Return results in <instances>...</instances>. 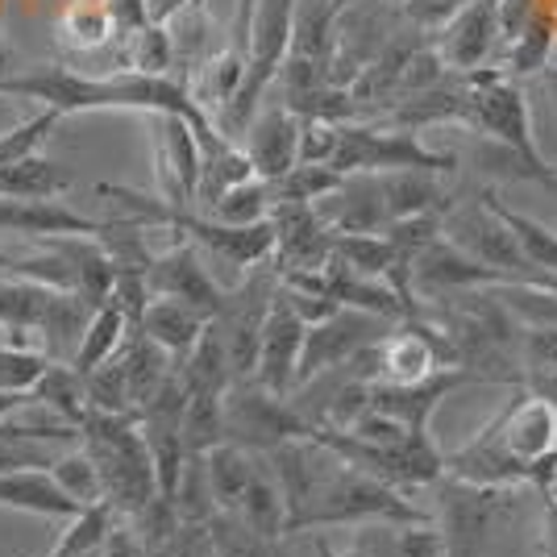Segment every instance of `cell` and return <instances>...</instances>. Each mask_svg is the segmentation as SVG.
I'll return each mask as SVG.
<instances>
[{
    "label": "cell",
    "mask_w": 557,
    "mask_h": 557,
    "mask_svg": "<svg viewBox=\"0 0 557 557\" xmlns=\"http://www.w3.org/2000/svg\"><path fill=\"white\" fill-rule=\"evenodd\" d=\"M221 399H225V395L187 392L184 420H180L187 454H209L212 445L225 442V408H221Z\"/></svg>",
    "instance_id": "8d00e7d4"
},
{
    "label": "cell",
    "mask_w": 557,
    "mask_h": 557,
    "mask_svg": "<svg viewBox=\"0 0 557 557\" xmlns=\"http://www.w3.org/2000/svg\"><path fill=\"white\" fill-rule=\"evenodd\" d=\"M308 325L300 321V312L278 296L267 308V321L258 333V358H255V383L275 395H292L296 387V367H300V349Z\"/></svg>",
    "instance_id": "9a60e30c"
},
{
    "label": "cell",
    "mask_w": 557,
    "mask_h": 557,
    "mask_svg": "<svg viewBox=\"0 0 557 557\" xmlns=\"http://www.w3.org/2000/svg\"><path fill=\"white\" fill-rule=\"evenodd\" d=\"M138 557H216L212 549L209 524H191V520H180L163 541L154 545H141Z\"/></svg>",
    "instance_id": "7bdbcfd3"
},
{
    "label": "cell",
    "mask_w": 557,
    "mask_h": 557,
    "mask_svg": "<svg viewBox=\"0 0 557 557\" xmlns=\"http://www.w3.org/2000/svg\"><path fill=\"white\" fill-rule=\"evenodd\" d=\"M470 4H479V0H399V17H404V25H412L417 34L433 38L449 17H458Z\"/></svg>",
    "instance_id": "ee69618b"
},
{
    "label": "cell",
    "mask_w": 557,
    "mask_h": 557,
    "mask_svg": "<svg viewBox=\"0 0 557 557\" xmlns=\"http://www.w3.org/2000/svg\"><path fill=\"white\" fill-rule=\"evenodd\" d=\"M146 292L187 304L205 321H212L221 312V304H225V283L212 278L209 262H205V255L191 242H175L171 250L150 258V267H146Z\"/></svg>",
    "instance_id": "8fae6325"
},
{
    "label": "cell",
    "mask_w": 557,
    "mask_h": 557,
    "mask_svg": "<svg viewBox=\"0 0 557 557\" xmlns=\"http://www.w3.org/2000/svg\"><path fill=\"white\" fill-rule=\"evenodd\" d=\"M255 4L258 0H237V9H233V38L230 47H237L242 54H246V34H250V17H255Z\"/></svg>",
    "instance_id": "bcb514c9"
},
{
    "label": "cell",
    "mask_w": 557,
    "mask_h": 557,
    "mask_svg": "<svg viewBox=\"0 0 557 557\" xmlns=\"http://www.w3.org/2000/svg\"><path fill=\"white\" fill-rule=\"evenodd\" d=\"M34 404L54 412L59 424L79 429L88 417V395H84V379L71 371L67 362H50L47 374L34 383Z\"/></svg>",
    "instance_id": "d6a6232c"
},
{
    "label": "cell",
    "mask_w": 557,
    "mask_h": 557,
    "mask_svg": "<svg viewBox=\"0 0 557 557\" xmlns=\"http://www.w3.org/2000/svg\"><path fill=\"white\" fill-rule=\"evenodd\" d=\"M116 50H121V67L138 71V75H166L175 67V47L163 22H146L141 29L125 34Z\"/></svg>",
    "instance_id": "836d02e7"
},
{
    "label": "cell",
    "mask_w": 557,
    "mask_h": 557,
    "mask_svg": "<svg viewBox=\"0 0 557 557\" xmlns=\"http://www.w3.org/2000/svg\"><path fill=\"white\" fill-rule=\"evenodd\" d=\"M0 96H17V100H38L42 109L54 113H109V109H125V113H175L200 134H209L212 121L187 88L171 75H138V71H104V75H88V71L59 67V63H42V67L13 71L0 79Z\"/></svg>",
    "instance_id": "7a4b0ae2"
},
{
    "label": "cell",
    "mask_w": 557,
    "mask_h": 557,
    "mask_svg": "<svg viewBox=\"0 0 557 557\" xmlns=\"http://www.w3.org/2000/svg\"><path fill=\"white\" fill-rule=\"evenodd\" d=\"M59 47L71 54H96V50L116 47V25L104 9V0H75L59 13Z\"/></svg>",
    "instance_id": "83f0119b"
},
{
    "label": "cell",
    "mask_w": 557,
    "mask_h": 557,
    "mask_svg": "<svg viewBox=\"0 0 557 557\" xmlns=\"http://www.w3.org/2000/svg\"><path fill=\"white\" fill-rule=\"evenodd\" d=\"M499 4L495 0H479L462 9L458 17L429 38V47L437 54L449 75H470V71H487L495 63V50H499Z\"/></svg>",
    "instance_id": "7c38bea8"
},
{
    "label": "cell",
    "mask_w": 557,
    "mask_h": 557,
    "mask_svg": "<svg viewBox=\"0 0 557 557\" xmlns=\"http://www.w3.org/2000/svg\"><path fill=\"white\" fill-rule=\"evenodd\" d=\"M104 9H109V17H113V25H116V42H121L125 34L141 29L146 22H154V17H150V0H104Z\"/></svg>",
    "instance_id": "f6af8a7d"
},
{
    "label": "cell",
    "mask_w": 557,
    "mask_h": 557,
    "mask_svg": "<svg viewBox=\"0 0 557 557\" xmlns=\"http://www.w3.org/2000/svg\"><path fill=\"white\" fill-rule=\"evenodd\" d=\"M371 557H445L437 524H358L354 536Z\"/></svg>",
    "instance_id": "4316f807"
},
{
    "label": "cell",
    "mask_w": 557,
    "mask_h": 557,
    "mask_svg": "<svg viewBox=\"0 0 557 557\" xmlns=\"http://www.w3.org/2000/svg\"><path fill=\"white\" fill-rule=\"evenodd\" d=\"M0 508L42 516V520H63V524L84 511L67 491L54 483V474L47 466H25V470L0 474Z\"/></svg>",
    "instance_id": "d6986e66"
},
{
    "label": "cell",
    "mask_w": 557,
    "mask_h": 557,
    "mask_svg": "<svg viewBox=\"0 0 557 557\" xmlns=\"http://www.w3.org/2000/svg\"><path fill=\"white\" fill-rule=\"evenodd\" d=\"M379 191H383L387 225L404 216H420V212H445L449 205V187L437 171H383Z\"/></svg>",
    "instance_id": "44dd1931"
},
{
    "label": "cell",
    "mask_w": 557,
    "mask_h": 557,
    "mask_svg": "<svg viewBox=\"0 0 557 557\" xmlns=\"http://www.w3.org/2000/svg\"><path fill=\"white\" fill-rule=\"evenodd\" d=\"M442 237L449 246H458L462 255H470L474 262H483L491 271H499L504 283H536L541 271H533L511 230L499 221V212L487 205V196L474 200H449L442 212Z\"/></svg>",
    "instance_id": "ba28073f"
},
{
    "label": "cell",
    "mask_w": 557,
    "mask_h": 557,
    "mask_svg": "<svg viewBox=\"0 0 557 557\" xmlns=\"http://www.w3.org/2000/svg\"><path fill=\"white\" fill-rule=\"evenodd\" d=\"M200 184H196V205L205 209L209 200H216L221 191H230V187L246 184V180H255V166H250V154L230 141L225 134H200Z\"/></svg>",
    "instance_id": "7402d4cb"
},
{
    "label": "cell",
    "mask_w": 557,
    "mask_h": 557,
    "mask_svg": "<svg viewBox=\"0 0 557 557\" xmlns=\"http://www.w3.org/2000/svg\"><path fill=\"white\" fill-rule=\"evenodd\" d=\"M125 337H129V317L121 312V304L116 300H104L92 317H88V325H84L79 342H75V349H71L67 367L79 374V379L92 374L96 367H104V362L113 358Z\"/></svg>",
    "instance_id": "d4e9b609"
},
{
    "label": "cell",
    "mask_w": 557,
    "mask_h": 557,
    "mask_svg": "<svg viewBox=\"0 0 557 557\" xmlns=\"http://www.w3.org/2000/svg\"><path fill=\"white\" fill-rule=\"evenodd\" d=\"M246 154H250V166H255L258 180H278L296 166V150H300V116L292 113L287 104H258V113L250 116L246 125Z\"/></svg>",
    "instance_id": "2e32d148"
},
{
    "label": "cell",
    "mask_w": 557,
    "mask_h": 557,
    "mask_svg": "<svg viewBox=\"0 0 557 557\" xmlns=\"http://www.w3.org/2000/svg\"><path fill=\"white\" fill-rule=\"evenodd\" d=\"M487 196V205L495 212H499V221L511 230V237H516V246H520V255H524V262L533 267V271H545V275H557V233L549 230V225H541L536 216H529V212H516L508 209L495 191H483Z\"/></svg>",
    "instance_id": "1f68e13d"
},
{
    "label": "cell",
    "mask_w": 557,
    "mask_h": 557,
    "mask_svg": "<svg viewBox=\"0 0 557 557\" xmlns=\"http://www.w3.org/2000/svg\"><path fill=\"white\" fill-rule=\"evenodd\" d=\"M154 125V175H159V200L171 209H196V184H200V141L196 129L175 113H150Z\"/></svg>",
    "instance_id": "4fadbf2b"
},
{
    "label": "cell",
    "mask_w": 557,
    "mask_h": 557,
    "mask_svg": "<svg viewBox=\"0 0 557 557\" xmlns=\"http://www.w3.org/2000/svg\"><path fill=\"white\" fill-rule=\"evenodd\" d=\"M92 312L96 308H88L75 292H59L22 275L0 278V325L34 333L47 358L75 349Z\"/></svg>",
    "instance_id": "8992f818"
},
{
    "label": "cell",
    "mask_w": 557,
    "mask_h": 557,
    "mask_svg": "<svg viewBox=\"0 0 557 557\" xmlns=\"http://www.w3.org/2000/svg\"><path fill=\"white\" fill-rule=\"evenodd\" d=\"M255 466H258L255 449H242V445H233V442L212 445L209 454H205V479H209L212 508L216 511L237 508V499H242V491L250 483Z\"/></svg>",
    "instance_id": "f1b7e54d"
},
{
    "label": "cell",
    "mask_w": 557,
    "mask_h": 557,
    "mask_svg": "<svg viewBox=\"0 0 557 557\" xmlns=\"http://www.w3.org/2000/svg\"><path fill=\"white\" fill-rule=\"evenodd\" d=\"M116 362H121V371H125V387H129V404H134V412H138L150 395L159 392V383H163L166 374L175 371L171 354L154 346V342H150L146 333H138V329H129V337L121 342Z\"/></svg>",
    "instance_id": "484cf974"
},
{
    "label": "cell",
    "mask_w": 557,
    "mask_h": 557,
    "mask_svg": "<svg viewBox=\"0 0 557 557\" xmlns=\"http://www.w3.org/2000/svg\"><path fill=\"white\" fill-rule=\"evenodd\" d=\"M4 4H9V0H0V17H4Z\"/></svg>",
    "instance_id": "6f0895ef"
},
{
    "label": "cell",
    "mask_w": 557,
    "mask_h": 557,
    "mask_svg": "<svg viewBox=\"0 0 557 557\" xmlns=\"http://www.w3.org/2000/svg\"><path fill=\"white\" fill-rule=\"evenodd\" d=\"M116 529V516L109 504H92V508H84L75 520H67V529L59 533L54 541V549L47 557H100L104 549V541L109 533Z\"/></svg>",
    "instance_id": "d590c367"
},
{
    "label": "cell",
    "mask_w": 557,
    "mask_h": 557,
    "mask_svg": "<svg viewBox=\"0 0 557 557\" xmlns=\"http://www.w3.org/2000/svg\"><path fill=\"white\" fill-rule=\"evenodd\" d=\"M47 470L54 474V483L67 491V495L75 499V504H79V508L104 504V495H100V474H96L92 454H88L84 445H79V449H67V454H59V458H54Z\"/></svg>",
    "instance_id": "f35d334b"
},
{
    "label": "cell",
    "mask_w": 557,
    "mask_h": 557,
    "mask_svg": "<svg viewBox=\"0 0 557 557\" xmlns=\"http://www.w3.org/2000/svg\"><path fill=\"white\" fill-rule=\"evenodd\" d=\"M0 25H4V17H0ZM13 50H9V42H4V29H0V79H4V75H13Z\"/></svg>",
    "instance_id": "c3c4849f"
},
{
    "label": "cell",
    "mask_w": 557,
    "mask_h": 557,
    "mask_svg": "<svg viewBox=\"0 0 557 557\" xmlns=\"http://www.w3.org/2000/svg\"><path fill=\"white\" fill-rule=\"evenodd\" d=\"M209 536H212L216 557H287V549H283L278 541L250 533V529H246L237 516H230V511H212Z\"/></svg>",
    "instance_id": "74e56055"
},
{
    "label": "cell",
    "mask_w": 557,
    "mask_h": 557,
    "mask_svg": "<svg viewBox=\"0 0 557 557\" xmlns=\"http://www.w3.org/2000/svg\"><path fill=\"white\" fill-rule=\"evenodd\" d=\"M50 362L54 358H47L42 349L0 342V392H34V383L47 374Z\"/></svg>",
    "instance_id": "b9f144b4"
},
{
    "label": "cell",
    "mask_w": 557,
    "mask_h": 557,
    "mask_svg": "<svg viewBox=\"0 0 557 557\" xmlns=\"http://www.w3.org/2000/svg\"><path fill=\"white\" fill-rule=\"evenodd\" d=\"M529 184H541V187H549V191H557V163H549L545 171H536Z\"/></svg>",
    "instance_id": "681fc988"
},
{
    "label": "cell",
    "mask_w": 557,
    "mask_h": 557,
    "mask_svg": "<svg viewBox=\"0 0 557 557\" xmlns=\"http://www.w3.org/2000/svg\"><path fill=\"white\" fill-rule=\"evenodd\" d=\"M275 205V191L267 180H246V184L230 187V191H221L216 200L205 205V216L212 221H221V225H258V221H267V212Z\"/></svg>",
    "instance_id": "e575fe53"
},
{
    "label": "cell",
    "mask_w": 557,
    "mask_h": 557,
    "mask_svg": "<svg viewBox=\"0 0 557 557\" xmlns=\"http://www.w3.org/2000/svg\"><path fill=\"white\" fill-rule=\"evenodd\" d=\"M205 317L196 312V308H187V304L180 300H166V296H150V300L141 304L138 312V333H146L150 342L159 349H166L175 362L184 358L187 349L196 346V337L205 333Z\"/></svg>",
    "instance_id": "ffe728a7"
},
{
    "label": "cell",
    "mask_w": 557,
    "mask_h": 557,
    "mask_svg": "<svg viewBox=\"0 0 557 557\" xmlns=\"http://www.w3.org/2000/svg\"><path fill=\"white\" fill-rule=\"evenodd\" d=\"M292 22H296V0H258L255 17H250V34H246V75L242 88L221 113L212 116V129L237 141L246 134L250 116L258 113L267 88L278 79L283 59L292 50Z\"/></svg>",
    "instance_id": "5b68a950"
},
{
    "label": "cell",
    "mask_w": 557,
    "mask_h": 557,
    "mask_svg": "<svg viewBox=\"0 0 557 557\" xmlns=\"http://www.w3.org/2000/svg\"><path fill=\"white\" fill-rule=\"evenodd\" d=\"M242 75H246V54L237 47H225L209 54L200 67H191V79H187L184 88L187 96L196 100V109L209 116H216L225 104H230L237 88H242Z\"/></svg>",
    "instance_id": "cb8c5ba5"
},
{
    "label": "cell",
    "mask_w": 557,
    "mask_h": 557,
    "mask_svg": "<svg viewBox=\"0 0 557 557\" xmlns=\"http://www.w3.org/2000/svg\"><path fill=\"white\" fill-rule=\"evenodd\" d=\"M442 474L549 495L557 483V404L516 387V399H508L462 449L442 454Z\"/></svg>",
    "instance_id": "6da1fadb"
},
{
    "label": "cell",
    "mask_w": 557,
    "mask_h": 557,
    "mask_svg": "<svg viewBox=\"0 0 557 557\" xmlns=\"http://www.w3.org/2000/svg\"><path fill=\"white\" fill-rule=\"evenodd\" d=\"M342 184V175L325 163H296L287 175L271 180L275 200H300V205H317L321 196H329L333 187Z\"/></svg>",
    "instance_id": "60d3db41"
},
{
    "label": "cell",
    "mask_w": 557,
    "mask_h": 557,
    "mask_svg": "<svg viewBox=\"0 0 557 557\" xmlns=\"http://www.w3.org/2000/svg\"><path fill=\"white\" fill-rule=\"evenodd\" d=\"M557 42V17L549 9H536L533 17L524 22V29L516 34L499 59V71L508 79H524V75H541L549 67V54H554Z\"/></svg>",
    "instance_id": "f546056e"
},
{
    "label": "cell",
    "mask_w": 557,
    "mask_h": 557,
    "mask_svg": "<svg viewBox=\"0 0 557 557\" xmlns=\"http://www.w3.org/2000/svg\"><path fill=\"white\" fill-rule=\"evenodd\" d=\"M383 325H387L383 317L362 312V308H346V304H342L333 317L308 325L304 349H300V367H296V387H304V383L317 379V374H329V371H337V367H346L349 358H358L371 342L383 337ZM296 387H292V392H296Z\"/></svg>",
    "instance_id": "30bf717a"
},
{
    "label": "cell",
    "mask_w": 557,
    "mask_h": 557,
    "mask_svg": "<svg viewBox=\"0 0 557 557\" xmlns=\"http://www.w3.org/2000/svg\"><path fill=\"white\" fill-rule=\"evenodd\" d=\"M541 75L549 79V92H554V104H557V63H554V67H545V71H541Z\"/></svg>",
    "instance_id": "f907efd6"
},
{
    "label": "cell",
    "mask_w": 557,
    "mask_h": 557,
    "mask_svg": "<svg viewBox=\"0 0 557 557\" xmlns=\"http://www.w3.org/2000/svg\"><path fill=\"white\" fill-rule=\"evenodd\" d=\"M163 4L166 0H150V17H154V22H163Z\"/></svg>",
    "instance_id": "db71d44e"
},
{
    "label": "cell",
    "mask_w": 557,
    "mask_h": 557,
    "mask_svg": "<svg viewBox=\"0 0 557 557\" xmlns=\"http://www.w3.org/2000/svg\"><path fill=\"white\" fill-rule=\"evenodd\" d=\"M79 445L92 454L96 474H100V495L113 508L116 520H134L154 495H159V479H154V462L138 429L134 412H96L79 424Z\"/></svg>",
    "instance_id": "3957f363"
},
{
    "label": "cell",
    "mask_w": 557,
    "mask_h": 557,
    "mask_svg": "<svg viewBox=\"0 0 557 557\" xmlns=\"http://www.w3.org/2000/svg\"><path fill=\"white\" fill-rule=\"evenodd\" d=\"M184 4H191V0H166V4H163V22L171 17V13H175V9H184Z\"/></svg>",
    "instance_id": "816d5d0a"
},
{
    "label": "cell",
    "mask_w": 557,
    "mask_h": 557,
    "mask_svg": "<svg viewBox=\"0 0 557 557\" xmlns=\"http://www.w3.org/2000/svg\"><path fill=\"white\" fill-rule=\"evenodd\" d=\"M337 175H354V171H437L449 175L454 159L424 146L412 129H395V125H358V121H337V141L329 163Z\"/></svg>",
    "instance_id": "52a82bcc"
},
{
    "label": "cell",
    "mask_w": 557,
    "mask_h": 557,
    "mask_svg": "<svg viewBox=\"0 0 557 557\" xmlns=\"http://www.w3.org/2000/svg\"><path fill=\"white\" fill-rule=\"evenodd\" d=\"M545 499H557V483H554V491H549V495H545Z\"/></svg>",
    "instance_id": "9f6ffc18"
},
{
    "label": "cell",
    "mask_w": 557,
    "mask_h": 557,
    "mask_svg": "<svg viewBox=\"0 0 557 557\" xmlns=\"http://www.w3.org/2000/svg\"><path fill=\"white\" fill-rule=\"evenodd\" d=\"M317 216L325 221L333 233H383L387 230V209H383V191H379V175L371 171H354L342 175V184L329 196H321Z\"/></svg>",
    "instance_id": "e0dca14e"
},
{
    "label": "cell",
    "mask_w": 557,
    "mask_h": 557,
    "mask_svg": "<svg viewBox=\"0 0 557 557\" xmlns=\"http://www.w3.org/2000/svg\"><path fill=\"white\" fill-rule=\"evenodd\" d=\"M429 491L437 499L433 524L445 541V557H483L495 533H504L520 516L529 487H483L454 474H437Z\"/></svg>",
    "instance_id": "277c9868"
},
{
    "label": "cell",
    "mask_w": 557,
    "mask_h": 557,
    "mask_svg": "<svg viewBox=\"0 0 557 557\" xmlns=\"http://www.w3.org/2000/svg\"><path fill=\"white\" fill-rule=\"evenodd\" d=\"M230 516H237L250 533L283 541V533H287V504H283V491H278V479L271 462H267V454H258L255 474H250V483H246V491H242V499H237V508Z\"/></svg>",
    "instance_id": "603a6c76"
},
{
    "label": "cell",
    "mask_w": 557,
    "mask_h": 557,
    "mask_svg": "<svg viewBox=\"0 0 557 557\" xmlns=\"http://www.w3.org/2000/svg\"><path fill=\"white\" fill-rule=\"evenodd\" d=\"M22 408H38V404H34V392H0V424L9 417H17Z\"/></svg>",
    "instance_id": "7dc6e473"
},
{
    "label": "cell",
    "mask_w": 557,
    "mask_h": 557,
    "mask_svg": "<svg viewBox=\"0 0 557 557\" xmlns=\"http://www.w3.org/2000/svg\"><path fill=\"white\" fill-rule=\"evenodd\" d=\"M349 4H358V0H333V13H346Z\"/></svg>",
    "instance_id": "11a10c76"
},
{
    "label": "cell",
    "mask_w": 557,
    "mask_h": 557,
    "mask_svg": "<svg viewBox=\"0 0 557 557\" xmlns=\"http://www.w3.org/2000/svg\"><path fill=\"white\" fill-rule=\"evenodd\" d=\"M221 408H225V442L255 454H267L296 437H312V424L292 408V399L258 387L255 379H233Z\"/></svg>",
    "instance_id": "9c48e42d"
},
{
    "label": "cell",
    "mask_w": 557,
    "mask_h": 557,
    "mask_svg": "<svg viewBox=\"0 0 557 557\" xmlns=\"http://www.w3.org/2000/svg\"><path fill=\"white\" fill-rule=\"evenodd\" d=\"M0 233H17V237H100L104 221L84 216V212L67 209L59 200H0Z\"/></svg>",
    "instance_id": "ac0fdd59"
},
{
    "label": "cell",
    "mask_w": 557,
    "mask_h": 557,
    "mask_svg": "<svg viewBox=\"0 0 557 557\" xmlns=\"http://www.w3.org/2000/svg\"><path fill=\"white\" fill-rule=\"evenodd\" d=\"M63 121V113H54V109H34V116H25V121H17L13 129H4L0 134V166L9 163H22V159H29V154H38V146L50 138V129Z\"/></svg>",
    "instance_id": "ab89813d"
},
{
    "label": "cell",
    "mask_w": 557,
    "mask_h": 557,
    "mask_svg": "<svg viewBox=\"0 0 557 557\" xmlns=\"http://www.w3.org/2000/svg\"><path fill=\"white\" fill-rule=\"evenodd\" d=\"M13 275V255H0V278Z\"/></svg>",
    "instance_id": "f5cc1de1"
},
{
    "label": "cell",
    "mask_w": 557,
    "mask_h": 557,
    "mask_svg": "<svg viewBox=\"0 0 557 557\" xmlns=\"http://www.w3.org/2000/svg\"><path fill=\"white\" fill-rule=\"evenodd\" d=\"M271 233H275V250H271V267L278 275L283 271H321L329 258H333V237L325 221L317 216L312 205L300 200H275L271 212Z\"/></svg>",
    "instance_id": "5bb4252c"
},
{
    "label": "cell",
    "mask_w": 557,
    "mask_h": 557,
    "mask_svg": "<svg viewBox=\"0 0 557 557\" xmlns=\"http://www.w3.org/2000/svg\"><path fill=\"white\" fill-rule=\"evenodd\" d=\"M71 187V171L29 154L22 163L0 166V200H54Z\"/></svg>",
    "instance_id": "4dcf8cb0"
}]
</instances>
